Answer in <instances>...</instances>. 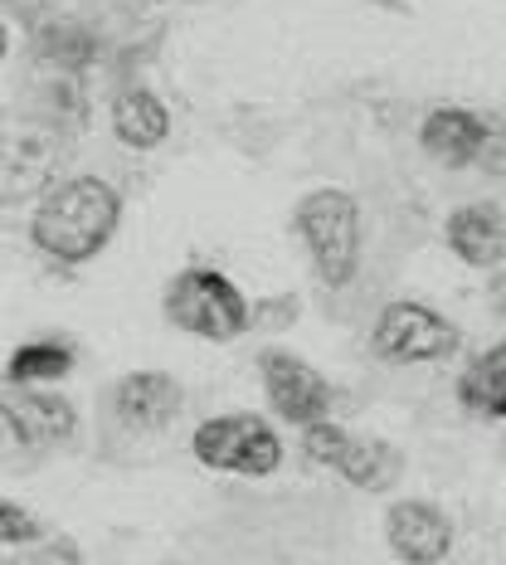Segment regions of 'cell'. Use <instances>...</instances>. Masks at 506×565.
Listing matches in <instances>:
<instances>
[{"label":"cell","instance_id":"16","mask_svg":"<svg viewBox=\"0 0 506 565\" xmlns=\"http://www.w3.org/2000/svg\"><path fill=\"white\" fill-rule=\"evenodd\" d=\"M68 371H74V347H68V341H25V347L10 351L6 381L40 385V381H58V375H68Z\"/></svg>","mask_w":506,"mask_h":565},{"label":"cell","instance_id":"3","mask_svg":"<svg viewBox=\"0 0 506 565\" xmlns=\"http://www.w3.org/2000/svg\"><path fill=\"white\" fill-rule=\"evenodd\" d=\"M292 230L302 234L312 254V268L326 288H346L356 278L360 264V205L351 191H336V185H322V191L298 200V215H292Z\"/></svg>","mask_w":506,"mask_h":565},{"label":"cell","instance_id":"8","mask_svg":"<svg viewBox=\"0 0 506 565\" xmlns=\"http://www.w3.org/2000/svg\"><path fill=\"white\" fill-rule=\"evenodd\" d=\"M258 375H263V391L273 399V409L288 424H316L332 415V385H326V375L312 371L292 351H263L258 356Z\"/></svg>","mask_w":506,"mask_h":565},{"label":"cell","instance_id":"4","mask_svg":"<svg viewBox=\"0 0 506 565\" xmlns=\"http://www.w3.org/2000/svg\"><path fill=\"white\" fill-rule=\"evenodd\" d=\"M166 322L205 341H234L249 332V302L219 268H185L166 288Z\"/></svg>","mask_w":506,"mask_h":565},{"label":"cell","instance_id":"12","mask_svg":"<svg viewBox=\"0 0 506 565\" xmlns=\"http://www.w3.org/2000/svg\"><path fill=\"white\" fill-rule=\"evenodd\" d=\"M112 409L127 429H166L181 415V385L166 371H132L117 381L112 391Z\"/></svg>","mask_w":506,"mask_h":565},{"label":"cell","instance_id":"20","mask_svg":"<svg viewBox=\"0 0 506 565\" xmlns=\"http://www.w3.org/2000/svg\"><path fill=\"white\" fill-rule=\"evenodd\" d=\"M6 50H10V30H6V20H0V58H6Z\"/></svg>","mask_w":506,"mask_h":565},{"label":"cell","instance_id":"2","mask_svg":"<svg viewBox=\"0 0 506 565\" xmlns=\"http://www.w3.org/2000/svg\"><path fill=\"white\" fill-rule=\"evenodd\" d=\"M64 157H68L64 117L0 113V205L40 200L58 181Z\"/></svg>","mask_w":506,"mask_h":565},{"label":"cell","instance_id":"1","mask_svg":"<svg viewBox=\"0 0 506 565\" xmlns=\"http://www.w3.org/2000/svg\"><path fill=\"white\" fill-rule=\"evenodd\" d=\"M117 225H122V195L98 175H74V181H54L40 195L30 239L58 264H88L112 244Z\"/></svg>","mask_w":506,"mask_h":565},{"label":"cell","instance_id":"18","mask_svg":"<svg viewBox=\"0 0 506 565\" xmlns=\"http://www.w3.org/2000/svg\"><path fill=\"white\" fill-rule=\"evenodd\" d=\"M10 565H84V556H78L74 541H40V546H30Z\"/></svg>","mask_w":506,"mask_h":565},{"label":"cell","instance_id":"14","mask_svg":"<svg viewBox=\"0 0 506 565\" xmlns=\"http://www.w3.org/2000/svg\"><path fill=\"white\" fill-rule=\"evenodd\" d=\"M112 132H117L122 147L151 151V147H161V141L171 137V113H166V103H161L157 93L122 88L112 98Z\"/></svg>","mask_w":506,"mask_h":565},{"label":"cell","instance_id":"10","mask_svg":"<svg viewBox=\"0 0 506 565\" xmlns=\"http://www.w3.org/2000/svg\"><path fill=\"white\" fill-rule=\"evenodd\" d=\"M385 541L405 565H439L453 551V522L433 502H395L385 512Z\"/></svg>","mask_w":506,"mask_h":565},{"label":"cell","instance_id":"19","mask_svg":"<svg viewBox=\"0 0 506 565\" xmlns=\"http://www.w3.org/2000/svg\"><path fill=\"white\" fill-rule=\"evenodd\" d=\"M292 317H298V298H263V302H254V312H249V327H288Z\"/></svg>","mask_w":506,"mask_h":565},{"label":"cell","instance_id":"9","mask_svg":"<svg viewBox=\"0 0 506 565\" xmlns=\"http://www.w3.org/2000/svg\"><path fill=\"white\" fill-rule=\"evenodd\" d=\"M0 419L15 429L20 444H64L78 429V415L64 395L30 391L20 381H0Z\"/></svg>","mask_w":506,"mask_h":565},{"label":"cell","instance_id":"7","mask_svg":"<svg viewBox=\"0 0 506 565\" xmlns=\"http://www.w3.org/2000/svg\"><path fill=\"white\" fill-rule=\"evenodd\" d=\"M457 327L443 322L433 308L423 302H390L380 317H375L370 347L380 361L390 366H415V361H443L457 351Z\"/></svg>","mask_w":506,"mask_h":565},{"label":"cell","instance_id":"17","mask_svg":"<svg viewBox=\"0 0 506 565\" xmlns=\"http://www.w3.org/2000/svg\"><path fill=\"white\" fill-rule=\"evenodd\" d=\"M40 536H44L40 516L30 508H20V502L0 498V546H34Z\"/></svg>","mask_w":506,"mask_h":565},{"label":"cell","instance_id":"6","mask_svg":"<svg viewBox=\"0 0 506 565\" xmlns=\"http://www.w3.org/2000/svg\"><path fill=\"white\" fill-rule=\"evenodd\" d=\"M302 429H308L302 434V454L322 468H336V473L360 492H385L399 478V468H405V454L385 439H360V434L341 429L332 419L302 424Z\"/></svg>","mask_w":506,"mask_h":565},{"label":"cell","instance_id":"5","mask_svg":"<svg viewBox=\"0 0 506 565\" xmlns=\"http://www.w3.org/2000/svg\"><path fill=\"white\" fill-rule=\"evenodd\" d=\"M195 458L215 473H239V478H268L282 463V439L263 415H219L205 419L191 439Z\"/></svg>","mask_w":506,"mask_h":565},{"label":"cell","instance_id":"13","mask_svg":"<svg viewBox=\"0 0 506 565\" xmlns=\"http://www.w3.org/2000/svg\"><path fill=\"white\" fill-rule=\"evenodd\" d=\"M443 239L467 268H497L506 258V225L497 200H477V205L453 210L449 225H443Z\"/></svg>","mask_w":506,"mask_h":565},{"label":"cell","instance_id":"15","mask_svg":"<svg viewBox=\"0 0 506 565\" xmlns=\"http://www.w3.org/2000/svg\"><path fill=\"white\" fill-rule=\"evenodd\" d=\"M457 399H463L473 415L502 424V415H506V347L502 341L463 366V375H457Z\"/></svg>","mask_w":506,"mask_h":565},{"label":"cell","instance_id":"11","mask_svg":"<svg viewBox=\"0 0 506 565\" xmlns=\"http://www.w3.org/2000/svg\"><path fill=\"white\" fill-rule=\"evenodd\" d=\"M419 147L443 167H473L487 157V147H497V132L487 127V117L467 108H433L419 127Z\"/></svg>","mask_w":506,"mask_h":565}]
</instances>
